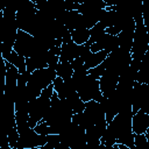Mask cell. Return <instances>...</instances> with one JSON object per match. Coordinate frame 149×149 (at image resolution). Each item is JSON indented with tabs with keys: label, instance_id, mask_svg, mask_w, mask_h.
Instances as JSON below:
<instances>
[{
	"label": "cell",
	"instance_id": "obj_4",
	"mask_svg": "<svg viewBox=\"0 0 149 149\" xmlns=\"http://www.w3.org/2000/svg\"><path fill=\"white\" fill-rule=\"evenodd\" d=\"M132 59H133L132 52H128V51H125V50L118 48L116 50L108 54L107 58L105 59L106 70L113 71L120 76L130 65Z\"/></svg>",
	"mask_w": 149,
	"mask_h": 149
},
{
	"label": "cell",
	"instance_id": "obj_12",
	"mask_svg": "<svg viewBox=\"0 0 149 149\" xmlns=\"http://www.w3.org/2000/svg\"><path fill=\"white\" fill-rule=\"evenodd\" d=\"M79 55V45L76 44L72 40L63 43L62 44V50H61V62H72L76 58H78Z\"/></svg>",
	"mask_w": 149,
	"mask_h": 149
},
{
	"label": "cell",
	"instance_id": "obj_20",
	"mask_svg": "<svg viewBox=\"0 0 149 149\" xmlns=\"http://www.w3.org/2000/svg\"><path fill=\"white\" fill-rule=\"evenodd\" d=\"M105 30H106V27L101 22H98L93 28L90 29V41L88 42L91 44L98 42L105 35Z\"/></svg>",
	"mask_w": 149,
	"mask_h": 149
},
{
	"label": "cell",
	"instance_id": "obj_33",
	"mask_svg": "<svg viewBox=\"0 0 149 149\" xmlns=\"http://www.w3.org/2000/svg\"><path fill=\"white\" fill-rule=\"evenodd\" d=\"M26 149H42V148H26Z\"/></svg>",
	"mask_w": 149,
	"mask_h": 149
},
{
	"label": "cell",
	"instance_id": "obj_27",
	"mask_svg": "<svg viewBox=\"0 0 149 149\" xmlns=\"http://www.w3.org/2000/svg\"><path fill=\"white\" fill-rule=\"evenodd\" d=\"M142 17H143V23L149 33V0L142 1Z\"/></svg>",
	"mask_w": 149,
	"mask_h": 149
},
{
	"label": "cell",
	"instance_id": "obj_31",
	"mask_svg": "<svg viewBox=\"0 0 149 149\" xmlns=\"http://www.w3.org/2000/svg\"><path fill=\"white\" fill-rule=\"evenodd\" d=\"M106 34H109V35H113V36H118L120 33H121V29H119L118 27L113 26V27H109V28H106L105 30Z\"/></svg>",
	"mask_w": 149,
	"mask_h": 149
},
{
	"label": "cell",
	"instance_id": "obj_21",
	"mask_svg": "<svg viewBox=\"0 0 149 149\" xmlns=\"http://www.w3.org/2000/svg\"><path fill=\"white\" fill-rule=\"evenodd\" d=\"M85 133H86V142L87 143H90V144H100L101 143L100 140H101L102 134L95 126L86 129Z\"/></svg>",
	"mask_w": 149,
	"mask_h": 149
},
{
	"label": "cell",
	"instance_id": "obj_29",
	"mask_svg": "<svg viewBox=\"0 0 149 149\" xmlns=\"http://www.w3.org/2000/svg\"><path fill=\"white\" fill-rule=\"evenodd\" d=\"M34 130L40 135H49V126L43 121L37 123V126L34 128Z\"/></svg>",
	"mask_w": 149,
	"mask_h": 149
},
{
	"label": "cell",
	"instance_id": "obj_6",
	"mask_svg": "<svg viewBox=\"0 0 149 149\" xmlns=\"http://www.w3.org/2000/svg\"><path fill=\"white\" fill-rule=\"evenodd\" d=\"M47 142H48V135H40L34 130V128H29L20 134V139L14 149L42 148Z\"/></svg>",
	"mask_w": 149,
	"mask_h": 149
},
{
	"label": "cell",
	"instance_id": "obj_22",
	"mask_svg": "<svg viewBox=\"0 0 149 149\" xmlns=\"http://www.w3.org/2000/svg\"><path fill=\"white\" fill-rule=\"evenodd\" d=\"M52 84H54V90H55V92L57 93L58 98L62 99V100L66 99L68 94H66V88H65V81H64V79L57 77V78L54 80Z\"/></svg>",
	"mask_w": 149,
	"mask_h": 149
},
{
	"label": "cell",
	"instance_id": "obj_13",
	"mask_svg": "<svg viewBox=\"0 0 149 149\" xmlns=\"http://www.w3.org/2000/svg\"><path fill=\"white\" fill-rule=\"evenodd\" d=\"M134 31L135 29H127V30H122L119 35V48L132 52V48H133V41H134Z\"/></svg>",
	"mask_w": 149,
	"mask_h": 149
},
{
	"label": "cell",
	"instance_id": "obj_28",
	"mask_svg": "<svg viewBox=\"0 0 149 149\" xmlns=\"http://www.w3.org/2000/svg\"><path fill=\"white\" fill-rule=\"evenodd\" d=\"M59 62H61L59 56L49 50V51H48V68L56 70V68H57V65H58Z\"/></svg>",
	"mask_w": 149,
	"mask_h": 149
},
{
	"label": "cell",
	"instance_id": "obj_3",
	"mask_svg": "<svg viewBox=\"0 0 149 149\" xmlns=\"http://www.w3.org/2000/svg\"><path fill=\"white\" fill-rule=\"evenodd\" d=\"M135 21V31H134V41L132 48V58L137 62H142L146 52L149 49L148 44V31L143 23V17H137Z\"/></svg>",
	"mask_w": 149,
	"mask_h": 149
},
{
	"label": "cell",
	"instance_id": "obj_8",
	"mask_svg": "<svg viewBox=\"0 0 149 149\" xmlns=\"http://www.w3.org/2000/svg\"><path fill=\"white\" fill-rule=\"evenodd\" d=\"M119 77L120 76L118 73L109 71V70H106L104 72V74L99 79L100 90H101V93L104 97L109 98L114 93V91L116 90L118 83H119Z\"/></svg>",
	"mask_w": 149,
	"mask_h": 149
},
{
	"label": "cell",
	"instance_id": "obj_10",
	"mask_svg": "<svg viewBox=\"0 0 149 149\" xmlns=\"http://www.w3.org/2000/svg\"><path fill=\"white\" fill-rule=\"evenodd\" d=\"M27 72L31 73L36 70L48 68V52H38L29 58H26Z\"/></svg>",
	"mask_w": 149,
	"mask_h": 149
},
{
	"label": "cell",
	"instance_id": "obj_23",
	"mask_svg": "<svg viewBox=\"0 0 149 149\" xmlns=\"http://www.w3.org/2000/svg\"><path fill=\"white\" fill-rule=\"evenodd\" d=\"M135 149H149V134H135Z\"/></svg>",
	"mask_w": 149,
	"mask_h": 149
},
{
	"label": "cell",
	"instance_id": "obj_7",
	"mask_svg": "<svg viewBox=\"0 0 149 149\" xmlns=\"http://www.w3.org/2000/svg\"><path fill=\"white\" fill-rule=\"evenodd\" d=\"M149 101V85L135 83L132 92V106L133 113H137Z\"/></svg>",
	"mask_w": 149,
	"mask_h": 149
},
{
	"label": "cell",
	"instance_id": "obj_24",
	"mask_svg": "<svg viewBox=\"0 0 149 149\" xmlns=\"http://www.w3.org/2000/svg\"><path fill=\"white\" fill-rule=\"evenodd\" d=\"M6 133H7V136H8L9 143H10V147L14 149L15 146H16V143H17V141H19V139H20V134L17 132V128L16 127L9 128V129L6 130Z\"/></svg>",
	"mask_w": 149,
	"mask_h": 149
},
{
	"label": "cell",
	"instance_id": "obj_34",
	"mask_svg": "<svg viewBox=\"0 0 149 149\" xmlns=\"http://www.w3.org/2000/svg\"><path fill=\"white\" fill-rule=\"evenodd\" d=\"M147 133H148V134H149V127H148V130H147Z\"/></svg>",
	"mask_w": 149,
	"mask_h": 149
},
{
	"label": "cell",
	"instance_id": "obj_1",
	"mask_svg": "<svg viewBox=\"0 0 149 149\" xmlns=\"http://www.w3.org/2000/svg\"><path fill=\"white\" fill-rule=\"evenodd\" d=\"M56 78H57L56 70L50 68H45L31 72L27 81V94L29 101L37 99L41 95L42 91L45 90L49 85H51Z\"/></svg>",
	"mask_w": 149,
	"mask_h": 149
},
{
	"label": "cell",
	"instance_id": "obj_30",
	"mask_svg": "<svg viewBox=\"0 0 149 149\" xmlns=\"http://www.w3.org/2000/svg\"><path fill=\"white\" fill-rule=\"evenodd\" d=\"M0 149H13L10 147V143H9V140H8V136H7V133H5V135L2 137V141L0 143Z\"/></svg>",
	"mask_w": 149,
	"mask_h": 149
},
{
	"label": "cell",
	"instance_id": "obj_26",
	"mask_svg": "<svg viewBox=\"0 0 149 149\" xmlns=\"http://www.w3.org/2000/svg\"><path fill=\"white\" fill-rule=\"evenodd\" d=\"M59 142H61L59 135L50 134V135H48V142L42 147V149H56V147Z\"/></svg>",
	"mask_w": 149,
	"mask_h": 149
},
{
	"label": "cell",
	"instance_id": "obj_32",
	"mask_svg": "<svg viewBox=\"0 0 149 149\" xmlns=\"http://www.w3.org/2000/svg\"><path fill=\"white\" fill-rule=\"evenodd\" d=\"M141 112H143V113H146V114H148L149 115V101L141 108Z\"/></svg>",
	"mask_w": 149,
	"mask_h": 149
},
{
	"label": "cell",
	"instance_id": "obj_18",
	"mask_svg": "<svg viewBox=\"0 0 149 149\" xmlns=\"http://www.w3.org/2000/svg\"><path fill=\"white\" fill-rule=\"evenodd\" d=\"M71 38L72 41L78 44H85L90 41V29H85V28H80V29H76L71 31Z\"/></svg>",
	"mask_w": 149,
	"mask_h": 149
},
{
	"label": "cell",
	"instance_id": "obj_17",
	"mask_svg": "<svg viewBox=\"0 0 149 149\" xmlns=\"http://www.w3.org/2000/svg\"><path fill=\"white\" fill-rule=\"evenodd\" d=\"M66 100H68V102L70 104L73 114H78V113L84 112V109H85V102L81 100V98L79 97V94H78L77 91L73 92V93H71V94L66 98Z\"/></svg>",
	"mask_w": 149,
	"mask_h": 149
},
{
	"label": "cell",
	"instance_id": "obj_19",
	"mask_svg": "<svg viewBox=\"0 0 149 149\" xmlns=\"http://www.w3.org/2000/svg\"><path fill=\"white\" fill-rule=\"evenodd\" d=\"M56 72H57V77L66 80L72 78L73 74V68L72 64L70 62H59L57 68H56Z\"/></svg>",
	"mask_w": 149,
	"mask_h": 149
},
{
	"label": "cell",
	"instance_id": "obj_9",
	"mask_svg": "<svg viewBox=\"0 0 149 149\" xmlns=\"http://www.w3.org/2000/svg\"><path fill=\"white\" fill-rule=\"evenodd\" d=\"M119 48V38L118 36H113L109 34H106L95 43L91 44V52H98V51H107L111 54L112 51L116 50Z\"/></svg>",
	"mask_w": 149,
	"mask_h": 149
},
{
	"label": "cell",
	"instance_id": "obj_16",
	"mask_svg": "<svg viewBox=\"0 0 149 149\" xmlns=\"http://www.w3.org/2000/svg\"><path fill=\"white\" fill-rule=\"evenodd\" d=\"M5 61H6V62H8L9 64L14 65V66L19 70V72H20V73H23V72H26V71H27L26 58H24V57H22V56H20L15 50H13V51H12V54L8 56V58H7V59H5Z\"/></svg>",
	"mask_w": 149,
	"mask_h": 149
},
{
	"label": "cell",
	"instance_id": "obj_25",
	"mask_svg": "<svg viewBox=\"0 0 149 149\" xmlns=\"http://www.w3.org/2000/svg\"><path fill=\"white\" fill-rule=\"evenodd\" d=\"M105 71H106V64H105V62H104V63H101L100 65H98V66H95V68L88 70V74H90L92 78L99 80L100 77L104 74Z\"/></svg>",
	"mask_w": 149,
	"mask_h": 149
},
{
	"label": "cell",
	"instance_id": "obj_5",
	"mask_svg": "<svg viewBox=\"0 0 149 149\" xmlns=\"http://www.w3.org/2000/svg\"><path fill=\"white\" fill-rule=\"evenodd\" d=\"M77 92H78L79 97L81 98V100L84 102H87V101H91V100L99 101V99L102 97L99 80L92 78L90 74L81 83V85L77 88Z\"/></svg>",
	"mask_w": 149,
	"mask_h": 149
},
{
	"label": "cell",
	"instance_id": "obj_15",
	"mask_svg": "<svg viewBox=\"0 0 149 149\" xmlns=\"http://www.w3.org/2000/svg\"><path fill=\"white\" fill-rule=\"evenodd\" d=\"M136 81L141 83V84H148L149 85V49L146 52V55L142 58V62L140 64V70L137 72Z\"/></svg>",
	"mask_w": 149,
	"mask_h": 149
},
{
	"label": "cell",
	"instance_id": "obj_2",
	"mask_svg": "<svg viewBox=\"0 0 149 149\" xmlns=\"http://www.w3.org/2000/svg\"><path fill=\"white\" fill-rule=\"evenodd\" d=\"M14 50L22 57L24 58H29L38 52H48L49 49L47 47H44L43 44H41L34 36H31L30 34L23 31V30H19L17 31V37L14 44Z\"/></svg>",
	"mask_w": 149,
	"mask_h": 149
},
{
	"label": "cell",
	"instance_id": "obj_14",
	"mask_svg": "<svg viewBox=\"0 0 149 149\" xmlns=\"http://www.w3.org/2000/svg\"><path fill=\"white\" fill-rule=\"evenodd\" d=\"M107 56H108V52H107V51L91 52V54L87 56V58L85 59V64H84V65H85L86 70L88 71V70H91V69H93V68L100 65L101 63L105 62V59L107 58Z\"/></svg>",
	"mask_w": 149,
	"mask_h": 149
},
{
	"label": "cell",
	"instance_id": "obj_11",
	"mask_svg": "<svg viewBox=\"0 0 149 149\" xmlns=\"http://www.w3.org/2000/svg\"><path fill=\"white\" fill-rule=\"evenodd\" d=\"M149 127V115L139 111L133 115L132 128L134 134H146Z\"/></svg>",
	"mask_w": 149,
	"mask_h": 149
}]
</instances>
